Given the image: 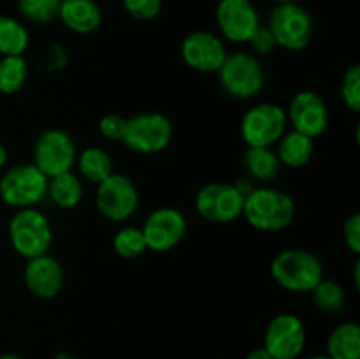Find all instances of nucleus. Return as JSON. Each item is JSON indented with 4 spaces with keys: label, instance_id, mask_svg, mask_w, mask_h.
<instances>
[{
    "label": "nucleus",
    "instance_id": "nucleus-1",
    "mask_svg": "<svg viewBox=\"0 0 360 359\" xmlns=\"http://www.w3.org/2000/svg\"><path fill=\"white\" fill-rule=\"evenodd\" d=\"M260 232H280L294 222L295 203L290 194L269 185L253 187L245 196L243 215Z\"/></svg>",
    "mask_w": 360,
    "mask_h": 359
},
{
    "label": "nucleus",
    "instance_id": "nucleus-2",
    "mask_svg": "<svg viewBox=\"0 0 360 359\" xmlns=\"http://www.w3.org/2000/svg\"><path fill=\"white\" fill-rule=\"evenodd\" d=\"M271 278L278 287L295 294L311 292L323 278L322 260L304 248H283L271 260Z\"/></svg>",
    "mask_w": 360,
    "mask_h": 359
},
{
    "label": "nucleus",
    "instance_id": "nucleus-3",
    "mask_svg": "<svg viewBox=\"0 0 360 359\" xmlns=\"http://www.w3.org/2000/svg\"><path fill=\"white\" fill-rule=\"evenodd\" d=\"M221 90L238 101L255 99L266 87V70L252 51L227 53L217 73Z\"/></svg>",
    "mask_w": 360,
    "mask_h": 359
},
{
    "label": "nucleus",
    "instance_id": "nucleus-4",
    "mask_svg": "<svg viewBox=\"0 0 360 359\" xmlns=\"http://www.w3.org/2000/svg\"><path fill=\"white\" fill-rule=\"evenodd\" d=\"M9 243L23 259L49 253L53 243V229L49 218L39 208L14 210L9 220Z\"/></svg>",
    "mask_w": 360,
    "mask_h": 359
},
{
    "label": "nucleus",
    "instance_id": "nucleus-5",
    "mask_svg": "<svg viewBox=\"0 0 360 359\" xmlns=\"http://www.w3.org/2000/svg\"><path fill=\"white\" fill-rule=\"evenodd\" d=\"M48 192V176L34 164L11 165L0 176V199L6 206L21 210L35 208Z\"/></svg>",
    "mask_w": 360,
    "mask_h": 359
},
{
    "label": "nucleus",
    "instance_id": "nucleus-6",
    "mask_svg": "<svg viewBox=\"0 0 360 359\" xmlns=\"http://www.w3.org/2000/svg\"><path fill=\"white\" fill-rule=\"evenodd\" d=\"M174 136L172 122L158 111H144L127 118L122 143L137 155H155L164 151Z\"/></svg>",
    "mask_w": 360,
    "mask_h": 359
},
{
    "label": "nucleus",
    "instance_id": "nucleus-7",
    "mask_svg": "<svg viewBox=\"0 0 360 359\" xmlns=\"http://www.w3.org/2000/svg\"><path fill=\"white\" fill-rule=\"evenodd\" d=\"M287 127L285 108L274 102H259L243 115L239 134L248 148H274Z\"/></svg>",
    "mask_w": 360,
    "mask_h": 359
},
{
    "label": "nucleus",
    "instance_id": "nucleus-8",
    "mask_svg": "<svg viewBox=\"0 0 360 359\" xmlns=\"http://www.w3.org/2000/svg\"><path fill=\"white\" fill-rule=\"evenodd\" d=\"M267 28L273 34L276 48L301 51L311 42L313 18L301 4H276L269 14Z\"/></svg>",
    "mask_w": 360,
    "mask_h": 359
},
{
    "label": "nucleus",
    "instance_id": "nucleus-9",
    "mask_svg": "<svg viewBox=\"0 0 360 359\" xmlns=\"http://www.w3.org/2000/svg\"><path fill=\"white\" fill-rule=\"evenodd\" d=\"M308 345V329L299 315L292 312L276 313L264 331L262 347L273 359H301Z\"/></svg>",
    "mask_w": 360,
    "mask_h": 359
},
{
    "label": "nucleus",
    "instance_id": "nucleus-10",
    "mask_svg": "<svg viewBox=\"0 0 360 359\" xmlns=\"http://www.w3.org/2000/svg\"><path fill=\"white\" fill-rule=\"evenodd\" d=\"M95 204L105 220L122 224L136 215L139 208V190L132 178L122 172H112L97 185Z\"/></svg>",
    "mask_w": 360,
    "mask_h": 359
},
{
    "label": "nucleus",
    "instance_id": "nucleus-11",
    "mask_svg": "<svg viewBox=\"0 0 360 359\" xmlns=\"http://www.w3.org/2000/svg\"><path fill=\"white\" fill-rule=\"evenodd\" d=\"M245 194L236 183L211 182L200 187L195 196V211L211 224H231L243 215Z\"/></svg>",
    "mask_w": 360,
    "mask_h": 359
},
{
    "label": "nucleus",
    "instance_id": "nucleus-12",
    "mask_svg": "<svg viewBox=\"0 0 360 359\" xmlns=\"http://www.w3.org/2000/svg\"><path fill=\"white\" fill-rule=\"evenodd\" d=\"M34 164L48 178L72 171L76 165L77 148L69 132L62 129H48L39 134L34 144Z\"/></svg>",
    "mask_w": 360,
    "mask_h": 359
},
{
    "label": "nucleus",
    "instance_id": "nucleus-13",
    "mask_svg": "<svg viewBox=\"0 0 360 359\" xmlns=\"http://www.w3.org/2000/svg\"><path fill=\"white\" fill-rule=\"evenodd\" d=\"M186 217L174 206L155 208L141 225L148 250L157 253L176 248L186 236Z\"/></svg>",
    "mask_w": 360,
    "mask_h": 359
},
{
    "label": "nucleus",
    "instance_id": "nucleus-14",
    "mask_svg": "<svg viewBox=\"0 0 360 359\" xmlns=\"http://www.w3.org/2000/svg\"><path fill=\"white\" fill-rule=\"evenodd\" d=\"M220 37L232 44H248L260 27V16L252 0H220L214 9Z\"/></svg>",
    "mask_w": 360,
    "mask_h": 359
},
{
    "label": "nucleus",
    "instance_id": "nucleus-15",
    "mask_svg": "<svg viewBox=\"0 0 360 359\" xmlns=\"http://www.w3.org/2000/svg\"><path fill=\"white\" fill-rule=\"evenodd\" d=\"M186 67L200 74H217L227 56L224 39L210 30H195L185 35L179 46Z\"/></svg>",
    "mask_w": 360,
    "mask_h": 359
},
{
    "label": "nucleus",
    "instance_id": "nucleus-16",
    "mask_svg": "<svg viewBox=\"0 0 360 359\" xmlns=\"http://www.w3.org/2000/svg\"><path fill=\"white\" fill-rule=\"evenodd\" d=\"M287 120L292 129L316 139L329 129L330 115L326 101L313 90H301L288 102Z\"/></svg>",
    "mask_w": 360,
    "mask_h": 359
},
{
    "label": "nucleus",
    "instance_id": "nucleus-17",
    "mask_svg": "<svg viewBox=\"0 0 360 359\" xmlns=\"http://www.w3.org/2000/svg\"><path fill=\"white\" fill-rule=\"evenodd\" d=\"M23 282L27 291L39 299L56 298L65 284V271L62 263L51 253L27 259L23 267Z\"/></svg>",
    "mask_w": 360,
    "mask_h": 359
},
{
    "label": "nucleus",
    "instance_id": "nucleus-18",
    "mask_svg": "<svg viewBox=\"0 0 360 359\" xmlns=\"http://www.w3.org/2000/svg\"><path fill=\"white\" fill-rule=\"evenodd\" d=\"M58 20L74 34L88 35L102 25V9L95 0H65L60 4Z\"/></svg>",
    "mask_w": 360,
    "mask_h": 359
},
{
    "label": "nucleus",
    "instance_id": "nucleus-19",
    "mask_svg": "<svg viewBox=\"0 0 360 359\" xmlns=\"http://www.w3.org/2000/svg\"><path fill=\"white\" fill-rule=\"evenodd\" d=\"M274 151L281 168L302 169L311 162L315 155V139L290 129L285 130L283 136L274 144Z\"/></svg>",
    "mask_w": 360,
    "mask_h": 359
},
{
    "label": "nucleus",
    "instance_id": "nucleus-20",
    "mask_svg": "<svg viewBox=\"0 0 360 359\" xmlns=\"http://www.w3.org/2000/svg\"><path fill=\"white\" fill-rule=\"evenodd\" d=\"M326 354L330 359H360V327L347 320L334 327L326 340Z\"/></svg>",
    "mask_w": 360,
    "mask_h": 359
},
{
    "label": "nucleus",
    "instance_id": "nucleus-21",
    "mask_svg": "<svg viewBox=\"0 0 360 359\" xmlns=\"http://www.w3.org/2000/svg\"><path fill=\"white\" fill-rule=\"evenodd\" d=\"M74 168H77L81 180L94 183V185H98V183L104 182L108 176L115 172V164H112L111 155L101 146H88L84 150L77 151L76 165Z\"/></svg>",
    "mask_w": 360,
    "mask_h": 359
},
{
    "label": "nucleus",
    "instance_id": "nucleus-22",
    "mask_svg": "<svg viewBox=\"0 0 360 359\" xmlns=\"http://www.w3.org/2000/svg\"><path fill=\"white\" fill-rule=\"evenodd\" d=\"M83 180L74 171L62 172L48 178V192L46 197L51 199L55 206L62 210H72L83 201Z\"/></svg>",
    "mask_w": 360,
    "mask_h": 359
},
{
    "label": "nucleus",
    "instance_id": "nucleus-23",
    "mask_svg": "<svg viewBox=\"0 0 360 359\" xmlns=\"http://www.w3.org/2000/svg\"><path fill=\"white\" fill-rule=\"evenodd\" d=\"M243 165L248 176L255 182L271 183L280 175L281 164L276 157L274 148H248L243 155Z\"/></svg>",
    "mask_w": 360,
    "mask_h": 359
},
{
    "label": "nucleus",
    "instance_id": "nucleus-24",
    "mask_svg": "<svg viewBox=\"0 0 360 359\" xmlns=\"http://www.w3.org/2000/svg\"><path fill=\"white\" fill-rule=\"evenodd\" d=\"M30 44V34L18 18L0 14V56L23 55Z\"/></svg>",
    "mask_w": 360,
    "mask_h": 359
},
{
    "label": "nucleus",
    "instance_id": "nucleus-25",
    "mask_svg": "<svg viewBox=\"0 0 360 359\" xmlns=\"http://www.w3.org/2000/svg\"><path fill=\"white\" fill-rule=\"evenodd\" d=\"M28 80V62L23 55L0 56V94L14 95Z\"/></svg>",
    "mask_w": 360,
    "mask_h": 359
},
{
    "label": "nucleus",
    "instance_id": "nucleus-26",
    "mask_svg": "<svg viewBox=\"0 0 360 359\" xmlns=\"http://www.w3.org/2000/svg\"><path fill=\"white\" fill-rule=\"evenodd\" d=\"M309 294H311L316 308L323 313H338L347 305V292H345L343 285L326 277Z\"/></svg>",
    "mask_w": 360,
    "mask_h": 359
},
{
    "label": "nucleus",
    "instance_id": "nucleus-27",
    "mask_svg": "<svg viewBox=\"0 0 360 359\" xmlns=\"http://www.w3.org/2000/svg\"><path fill=\"white\" fill-rule=\"evenodd\" d=\"M112 250L122 259H137L148 250L141 227L123 225L112 236Z\"/></svg>",
    "mask_w": 360,
    "mask_h": 359
},
{
    "label": "nucleus",
    "instance_id": "nucleus-28",
    "mask_svg": "<svg viewBox=\"0 0 360 359\" xmlns=\"http://www.w3.org/2000/svg\"><path fill=\"white\" fill-rule=\"evenodd\" d=\"M18 11L30 23L46 25L58 18L60 0H18Z\"/></svg>",
    "mask_w": 360,
    "mask_h": 359
},
{
    "label": "nucleus",
    "instance_id": "nucleus-29",
    "mask_svg": "<svg viewBox=\"0 0 360 359\" xmlns=\"http://www.w3.org/2000/svg\"><path fill=\"white\" fill-rule=\"evenodd\" d=\"M340 97L352 113L360 111V67L350 65L343 73L340 83Z\"/></svg>",
    "mask_w": 360,
    "mask_h": 359
},
{
    "label": "nucleus",
    "instance_id": "nucleus-30",
    "mask_svg": "<svg viewBox=\"0 0 360 359\" xmlns=\"http://www.w3.org/2000/svg\"><path fill=\"white\" fill-rule=\"evenodd\" d=\"M123 9L137 21H151L162 13L164 0H122Z\"/></svg>",
    "mask_w": 360,
    "mask_h": 359
},
{
    "label": "nucleus",
    "instance_id": "nucleus-31",
    "mask_svg": "<svg viewBox=\"0 0 360 359\" xmlns=\"http://www.w3.org/2000/svg\"><path fill=\"white\" fill-rule=\"evenodd\" d=\"M127 129V118L116 113H109L104 115L98 122V132L104 139L112 141V143H122L123 136H125Z\"/></svg>",
    "mask_w": 360,
    "mask_h": 359
},
{
    "label": "nucleus",
    "instance_id": "nucleus-32",
    "mask_svg": "<svg viewBox=\"0 0 360 359\" xmlns=\"http://www.w3.org/2000/svg\"><path fill=\"white\" fill-rule=\"evenodd\" d=\"M250 48L253 49V55H269V53L274 51L276 48V42H274L273 34L269 32L267 25H260L259 28L255 30V34L252 35V39L248 41Z\"/></svg>",
    "mask_w": 360,
    "mask_h": 359
},
{
    "label": "nucleus",
    "instance_id": "nucleus-33",
    "mask_svg": "<svg viewBox=\"0 0 360 359\" xmlns=\"http://www.w3.org/2000/svg\"><path fill=\"white\" fill-rule=\"evenodd\" d=\"M343 239L352 253H360V215L352 213L343 224Z\"/></svg>",
    "mask_w": 360,
    "mask_h": 359
},
{
    "label": "nucleus",
    "instance_id": "nucleus-34",
    "mask_svg": "<svg viewBox=\"0 0 360 359\" xmlns=\"http://www.w3.org/2000/svg\"><path fill=\"white\" fill-rule=\"evenodd\" d=\"M245 359H273V355L260 345V347L252 348V351L245 355Z\"/></svg>",
    "mask_w": 360,
    "mask_h": 359
},
{
    "label": "nucleus",
    "instance_id": "nucleus-35",
    "mask_svg": "<svg viewBox=\"0 0 360 359\" xmlns=\"http://www.w3.org/2000/svg\"><path fill=\"white\" fill-rule=\"evenodd\" d=\"M53 359H81L76 352H70V351H60L53 355Z\"/></svg>",
    "mask_w": 360,
    "mask_h": 359
},
{
    "label": "nucleus",
    "instance_id": "nucleus-36",
    "mask_svg": "<svg viewBox=\"0 0 360 359\" xmlns=\"http://www.w3.org/2000/svg\"><path fill=\"white\" fill-rule=\"evenodd\" d=\"M6 164H7V150H6V146L0 143V171L6 168Z\"/></svg>",
    "mask_w": 360,
    "mask_h": 359
},
{
    "label": "nucleus",
    "instance_id": "nucleus-37",
    "mask_svg": "<svg viewBox=\"0 0 360 359\" xmlns=\"http://www.w3.org/2000/svg\"><path fill=\"white\" fill-rule=\"evenodd\" d=\"M0 359H23L20 354H14V352H6V354L0 355Z\"/></svg>",
    "mask_w": 360,
    "mask_h": 359
},
{
    "label": "nucleus",
    "instance_id": "nucleus-38",
    "mask_svg": "<svg viewBox=\"0 0 360 359\" xmlns=\"http://www.w3.org/2000/svg\"><path fill=\"white\" fill-rule=\"evenodd\" d=\"M304 359H330V358L326 354V352H320V354H311V355H308V358H304Z\"/></svg>",
    "mask_w": 360,
    "mask_h": 359
},
{
    "label": "nucleus",
    "instance_id": "nucleus-39",
    "mask_svg": "<svg viewBox=\"0 0 360 359\" xmlns=\"http://www.w3.org/2000/svg\"><path fill=\"white\" fill-rule=\"evenodd\" d=\"M276 4H299L301 0H274Z\"/></svg>",
    "mask_w": 360,
    "mask_h": 359
},
{
    "label": "nucleus",
    "instance_id": "nucleus-40",
    "mask_svg": "<svg viewBox=\"0 0 360 359\" xmlns=\"http://www.w3.org/2000/svg\"><path fill=\"white\" fill-rule=\"evenodd\" d=\"M62 2H65V0H60V4H62Z\"/></svg>",
    "mask_w": 360,
    "mask_h": 359
}]
</instances>
